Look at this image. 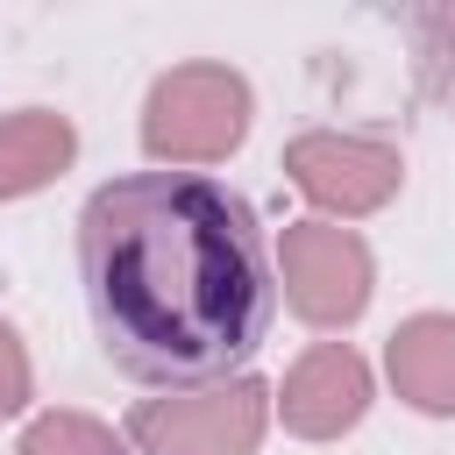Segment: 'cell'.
<instances>
[{"instance_id":"cell-1","label":"cell","mask_w":455,"mask_h":455,"mask_svg":"<svg viewBox=\"0 0 455 455\" xmlns=\"http://www.w3.org/2000/svg\"><path fill=\"white\" fill-rule=\"evenodd\" d=\"M78 277L107 363L156 391L242 377L277 306L249 199L199 171L107 178L78 213Z\"/></svg>"},{"instance_id":"cell-2","label":"cell","mask_w":455,"mask_h":455,"mask_svg":"<svg viewBox=\"0 0 455 455\" xmlns=\"http://www.w3.org/2000/svg\"><path fill=\"white\" fill-rule=\"evenodd\" d=\"M256 121V92L235 64L192 57L156 71L149 100H142V156L156 171H199V164H228L249 142Z\"/></svg>"},{"instance_id":"cell-3","label":"cell","mask_w":455,"mask_h":455,"mask_svg":"<svg viewBox=\"0 0 455 455\" xmlns=\"http://www.w3.org/2000/svg\"><path fill=\"white\" fill-rule=\"evenodd\" d=\"M270 434V384L220 377L192 391H156L128 412V455H256Z\"/></svg>"},{"instance_id":"cell-4","label":"cell","mask_w":455,"mask_h":455,"mask_svg":"<svg viewBox=\"0 0 455 455\" xmlns=\"http://www.w3.org/2000/svg\"><path fill=\"white\" fill-rule=\"evenodd\" d=\"M270 277L284 284V306L306 320V327H355L370 313V291H377V256L355 228H334V220H291L270 249Z\"/></svg>"},{"instance_id":"cell-5","label":"cell","mask_w":455,"mask_h":455,"mask_svg":"<svg viewBox=\"0 0 455 455\" xmlns=\"http://www.w3.org/2000/svg\"><path fill=\"white\" fill-rule=\"evenodd\" d=\"M284 178L299 185V199L320 206V220H370L398 199L405 185V156L377 135H348V128H306L284 142Z\"/></svg>"},{"instance_id":"cell-6","label":"cell","mask_w":455,"mask_h":455,"mask_svg":"<svg viewBox=\"0 0 455 455\" xmlns=\"http://www.w3.org/2000/svg\"><path fill=\"white\" fill-rule=\"evenodd\" d=\"M370 398H377L370 363H363L348 341H313V348L284 370V384L270 391V412H277L284 434H299V441H341V434L363 427Z\"/></svg>"},{"instance_id":"cell-7","label":"cell","mask_w":455,"mask_h":455,"mask_svg":"<svg viewBox=\"0 0 455 455\" xmlns=\"http://www.w3.org/2000/svg\"><path fill=\"white\" fill-rule=\"evenodd\" d=\"M384 377L391 391L427 412V419H455V313H412L391 327L384 341Z\"/></svg>"},{"instance_id":"cell-8","label":"cell","mask_w":455,"mask_h":455,"mask_svg":"<svg viewBox=\"0 0 455 455\" xmlns=\"http://www.w3.org/2000/svg\"><path fill=\"white\" fill-rule=\"evenodd\" d=\"M78 156V128L57 107H14L0 114V199H28L50 178H64Z\"/></svg>"},{"instance_id":"cell-9","label":"cell","mask_w":455,"mask_h":455,"mask_svg":"<svg viewBox=\"0 0 455 455\" xmlns=\"http://www.w3.org/2000/svg\"><path fill=\"white\" fill-rule=\"evenodd\" d=\"M14 455H128V441H121L107 419H92V412L50 405V412H36V419L21 427Z\"/></svg>"},{"instance_id":"cell-10","label":"cell","mask_w":455,"mask_h":455,"mask_svg":"<svg viewBox=\"0 0 455 455\" xmlns=\"http://www.w3.org/2000/svg\"><path fill=\"white\" fill-rule=\"evenodd\" d=\"M412 36H419V78H427V92L455 100V7L412 14Z\"/></svg>"},{"instance_id":"cell-11","label":"cell","mask_w":455,"mask_h":455,"mask_svg":"<svg viewBox=\"0 0 455 455\" xmlns=\"http://www.w3.org/2000/svg\"><path fill=\"white\" fill-rule=\"evenodd\" d=\"M28 398H36V363H28L21 334H14L7 320H0V419L28 412Z\"/></svg>"}]
</instances>
